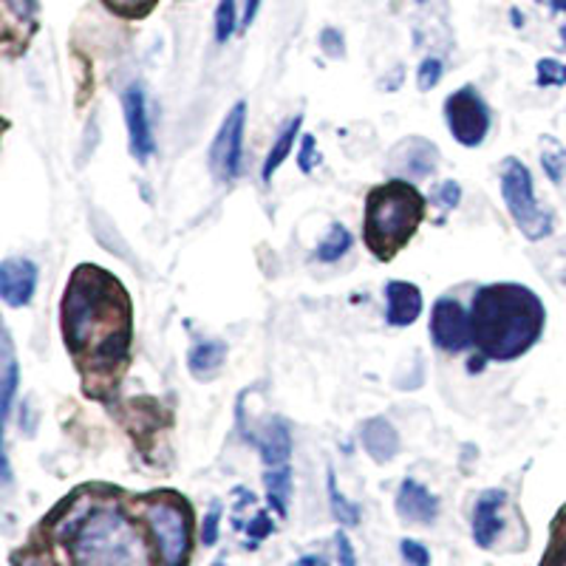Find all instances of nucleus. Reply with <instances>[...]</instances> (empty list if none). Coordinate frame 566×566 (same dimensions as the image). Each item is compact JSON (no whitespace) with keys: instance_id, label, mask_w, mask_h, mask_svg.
<instances>
[{"instance_id":"f257e3e1","label":"nucleus","mask_w":566,"mask_h":566,"mask_svg":"<svg viewBox=\"0 0 566 566\" xmlns=\"http://www.w3.org/2000/svg\"><path fill=\"white\" fill-rule=\"evenodd\" d=\"M60 332L85 397L108 399L134 348V303L123 281L97 264L74 266L60 301Z\"/></svg>"},{"instance_id":"f03ea898","label":"nucleus","mask_w":566,"mask_h":566,"mask_svg":"<svg viewBox=\"0 0 566 566\" xmlns=\"http://www.w3.org/2000/svg\"><path fill=\"white\" fill-rule=\"evenodd\" d=\"M52 538L69 555V566H156L159 549L119 493L80 488L52 518Z\"/></svg>"},{"instance_id":"7ed1b4c3","label":"nucleus","mask_w":566,"mask_h":566,"mask_svg":"<svg viewBox=\"0 0 566 566\" xmlns=\"http://www.w3.org/2000/svg\"><path fill=\"white\" fill-rule=\"evenodd\" d=\"M473 346L488 363H513L544 335L547 310L530 286L515 281L484 283L470 303Z\"/></svg>"},{"instance_id":"20e7f679","label":"nucleus","mask_w":566,"mask_h":566,"mask_svg":"<svg viewBox=\"0 0 566 566\" xmlns=\"http://www.w3.org/2000/svg\"><path fill=\"white\" fill-rule=\"evenodd\" d=\"M428 212V199L408 179H388L374 185L363 212V244L380 264H388L417 235Z\"/></svg>"},{"instance_id":"39448f33","label":"nucleus","mask_w":566,"mask_h":566,"mask_svg":"<svg viewBox=\"0 0 566 566\" xmlns=\"http://www.w3.org/2000/svg\"><path fill=\"white\" fill-rule=\"evenodd\" d=\"M142 524L148 527L154 547L165 566H187L193 553V510L174 490H154L136 499Z\"/></svg>"},{"instance_id":"423d86ee","label":"nucleus","mask_w":566,"mask_h":566,"mask_svg":"<svg viewBox=\"0 0 566 566\" xmlns=\"http://www.w3.org/2000/svg\"><path fill=\"white\" fill-rule=\"evenodd\" d=\"M499 187H502V199L507 207L510 219L522 230L527 241H544L553 235V212L541 210L535 199L533 174L522 159L507 156L499 168Z\"/></svg>"},{"instance_id":"0eeeda50","label":"nucleus","mask_w":566,"mask_h":566,"mask_svg":"<svg viewBox=\"0 0 566 566\" xmlns=\"http://www.w3.org/2000/svg\"><path fill=\"white\" fill-rule=\"evenodd\" d=\"M444 123L462 148H479L488 139L493 114L482 94L473 85H464L444 99Z\"/></svg>"},{"instance_id":"6e6552de","label":"nucleus","mask_w":566,"mask_h":566,"mask_svg":"<svg viewBox=\"0 0 566 566\" xmlns=\"http://www.w3.org/2000/svg\"><path fill=\"white\" fill-rule=\"evenodd\" d=\"M247 134V99H239L227 111L224 123L210 145V170L219 181H235L241 176Z\"/></svg>"},{"instance_id":"1a4fd4ad","label":"nucleus","mask_w":566,"mask_h":566,"mask_svg":"<svg viewBox=\"0 0 566 566\" xmlns=\"http://www.w3.org/2000/svg\"><path fill=\"white\" fill-rule=\"evenodd\" d=\"M431 343L444 354H462L473 346V326H470V312L464 310L457 297H439L431 310Z\"/></svg>"},{"instance_id":"9d476101","label":"nucleus","mask_w":566,"mask_h":566,"mask_svg":"<svg viewBox=\"0 0 566 566\" xmlns=\"http://www.w3.org/2000/svg\"><path fill=\"white\" fill-rule=\"evenodd\" d=\"M123 111L125 125H128V148L139 165H148L150 156L156 154L154 128H150L148 116V97H145V85L130 83L123 91Z\"/></svg>"},{"instance_id":"9b49d317","label":"nucleus","mask_w":566,"mask_h":566,"mask_svg":"<svg viewBox=\"0 0 566 566\" xmlns=\"http://www.w3.org/2000/svg\"><path fill=\"white\" fill-rule=\"evenodd\" d=\"M504 504H507V493L502 488L484 490L473 504L470 535L479 549H493L499 535L504 533Z\"/></svg>"},{"instance_id":"f8f14e48","label":"nucleus","mask_w":566,"mask_h":566,"mask_svg":"<svg viewBox=\"0 0 566 566\" xmlns=\"http://www.w3.org/2000/svg\"><path fill=\"white\" fill-rule=\"evenodd\" d=\"M40 270L29 258H7L0 264V301L7 303L9 310H23L29 306L38 292Z\"/></svg>"},{"instance_id":"ddd939ff","label":"nucleus","mask_w":566,"mask_h":566,"mask_svg":"<svg viewBox=\"0 0 566 566\" xmlns=\"http://www.w3.org/2000/svg\"><path fill=\"white\" fill-rule=\"evenodd\" d=\"M386 323L394 328H408L422 315V290L411 281L391 277L386 281Z\"/></svg>"},{"instance_id":"4468645a","label":"nucleus","mask_w":566,"mask_h":566,"mask_svg":"<svg viewBox=\"0 0 566 566\" xmlns=\"http://www.w3.org/2000/svg\"><path fill=\"white\" fill-rule=\"evenodd\" d=\"M394 507H397L399 518L408 524H422V527H428V524H433L439 518V499L422 482H417V479H406V482L399 484Z\"/></svg>"},{"instance_id":"2eb2a0df","label":"nucleus","mask_w":566,"mask_h":566,"mask_svg":"<svg viewBox=\"0 0 566 566\" xmlns=\"http://www.w3.org/2000/svg\"><path fill=\"white\" fill-rule=\"evenodd\" d=\"M394 168L406 179H428L439 168V148L422 136H411L394 148Z\"/></svg>"},{"instance_id":"dca6fc26","label":"nucleus","mask_w":566,"mask_h":566,"mask_svg":"<svg viewBox=\"0 0 566 566\" xmlns=\"http://www.w3.org/2000/svg\"><path fill=\"white\" fill-rule=\"evenodd\" d=\"M247 442L255 444L258 453H261V462L266 468H281V464H290L292 457V431L290 422L283 417H272L270 422L261 428L258 433H247Z\"/></svg>"},{"instance_id":"f3484780","label":"nucleus","mask_w":566,"mask_h":566,"mask_svg":"<svg viewBox=\"0 0 566 566\" xmlns=\"http://www.w3.org/2000/svg\"><path fill=\"white\" fill-rule=\"evenodd\" d=\"M360 442L363 451L377 464L391 462L399 453V433L386 417H371L360 424Z\"/></svg>"},{"instance_id":"a211bd4d","label":"nucleus","mask_w":566,"mask_h":566,"mask_svg":"<svg viewBox=\"0 0 566 566\" xmlns=\"http://www.w3.org/2000/svg\"><path fill=\"white\" fill-rule=\"evenodd\" d=\"M18 386H20L18 357H14L12 337H9V332H3V352H0V419H3V424H9V417H12Z\"/></svg>"},{"instance_id":"6ab92c4d","label":"nucleus","mask_w":566,"mask_h":566,"mask_svg":"<svg viewBox=\"0 0 566 566\" xmlns=\"http://www.w3.org/2000/svg\"><path fill=\"white\" fill-rule=\"evenodd\" d=\"M227 363V343L224 340H199L187 352V368L196 380H212Z\"/></svg>"},{"instance_id":"aec40b11","label":"nucleus","mask_w":566,"mask_h":566,"mask_svg":"<svg viewBox=\"0 0 566 566\" xmlns=\"http://www.w3.org/2000/svg\"><path fill=\"white\" fill-rule=\"evenodd\" d=\"M301 128H303V116L297 114L295 119H290V123H286V128L281 130V136L272 142L270 154H266L264 165H261V181H264V185H270L272 176L277 174V168H281L283 161L290 159V154L295 150V139L301 136Z\"/></svg>"},{"instance_id":"412c9836","label":"nucleus","mask_w":566,"mask_h":566,"mask_svg":"<svg viewBox=\"0 0 566 566\" xmlns=\"http://www.w3.org/2000/svg\"><path fill=\"white\" fill-rule=\"evenodd\" d=\"M264 488H266V502L275 510L281 518L290 513V499H292V468L281 464V468H266L264 473Z\"/></svg>"},{"instance_id":"4be33fe9","label":"nucleus","mask_w":566,"mask_h":566,"mask_svg":"<svg viewBox=\"0 0 566 566\" xmlns=\"http://www.w3.org/2000/svg\"><path fill=\"white\" fill-rule=\"evenodd\" d=\"M352 244L354 239H352V232H348V227L340 224V221H332L326 235H323V241L317 244L315 258L321 261V264H337L340 258L348 255Z\"/></svg>"},{"instance_id":"5701e85b","label":"nucleus","mask_w":566,"mask_h":566,"mask_svg":"<svg viewBox=\"0 0 566 566\" xmlns=\"http://www.w3.org/2000/svg\"><path fill=\"white\" fill-rule=\"evenodd\" d=\"M326 490H328V507H332L335 522L340 524V527H357V524H360V507H357L354 502H348L346 495L340 493L335 470L332 468H328L326 473Z\"/></svg>"},{"instance_id":"b1692460","label":"nucleus","mask_w":566,"mask_h":566,"mask_svg":"<svg viewBox=\"0 0 566 566\" xmlns=\"http://www.w3.org/2000/svg\"><path fill=\"white\" fill-rule=\"evenodd\" d=\"M538 566H566V504H560L553 524H549L547 549L541 555Z\"/></svg>"},{"instance_id":"393cba45","label":"nucleus","mask_w":566,"mask_h":566,"mask_svg":"<svg viewBox=\"0 0 566 566\" xmlns=\"http://www.w3.org/2000/svg\"><path fill=\"white\" fill-rule=\"evenodd\" d=\"M541 168L553 185H560L566 174V148L555 136H541Z\"/></svg>"},{"instance_id":"a878e982","label":"nucleus","mask_w":566,"mask_h":566,"mask_svg":"<svg viewBox=\"0 0 566 566\" xmlns=\"http://www.w3.org/2000/svg\"><path fill=\"white\" fill-rule=\"evenodd\" d=\"M535 83L544 88H560L566 85V63L555 57H541L535 63Z\"/></svg>"},{"instance_id":"bb28decb","label":"nucleus","mask_w":566,"mask_h":566,"mask_svg":"<svg viewBox=\"0 0 566 566\" xmlns=\"http://www.w3.org/2000/svg\"><path fill=\"white\" fill-rule=\"evenodd\" d=\"M239 29V12H235V0H221L216 9V43H227Z\"/></svg>"},{"instance_id":"cd10ccee","label":"nucleus","mask_w":566,"mask_h":566,"mask_svg":"<svg viewBox=\"0 0 566 566\" xmlns=\"http://www.w3.org/2000/svg\"><path fill=\"white\" fill-rule=\"evenodd\" d=\"M272 533H275V522H272V515L266 513V510H258V513L250 518V524H247V535H250L247 547L255 549L258 544H261L264 538H270Z\"/></svg>"},{"instance_id":"c85d7f7f","label":"nucleus","mask_w":566,"mask_h":566,"mask_svg":"<svg viewBox=\"0 0 566 566\" xmlns=\"http://www.w3.org/2000/svg\"><path fill=\"white\" fill-rule=\"evenodd\" d=\"M444 74V65L439 57H424L417 69V88L419 91H431L437 88L439 80Z\"/></svg>"},{"instance_id":"c756f323","label":"nucleus","mask_w":566,"mask_h":566,"mask_svg":"<svg viewBox=\"0 0 566 566\" xmlns=\"http://www.w3.org/2000/svg\"><path fill=\"white\" fill-rule=\"evenodd\" d=\"M103 3L123 18H145L156 7V0H103Z\"/></svg>"},{"instance_id":"7c9ffc66","label":"nucleus","mask_w":566,"mask_h":566,"mask_svg":"<svg viewBox=\"0 0 566 566\" xmlns=\"http://www.w3.org/2000/svg\"><path fill=\"white\" fill-rule=\"evenodd\" d=\"M321 165V154H317V142L312 134L301 136V145H297V168L303 174H312V170Z\"/></svg>"},{"instance_id":"2f4dec72","label":"nucleus","mask_w":566,"mask_h":566,"mask_svg":"<svg viewBox=\"0 0 566 566\" xmlns=\"http://www.w3.org/2000/svg\"><path fill=\"white\" fill-rule=\"evenodd\" d=\"M399 555H402L406 566H431V553H428V547L413 538L399 541Z\"/></svg>"},{"instance_id":"473e14b6","label":"nucleus","mask_w":566,"mask_h":566,"mask_svg":"<svg viewBox=\"0 0 566 566\" xmlns=\"http://www.w3.org/2000/svg\"><path fill=\"white\" fill-rule=\"evenodd\" d=\"M317 43H321V52L326 54L328 60H340L346 57V40H343V34L337 32V29H323L321 38H317Z\"/></svg>"},{"instance_id":"72a5a7b5","label":"nucleus","mask_w":566,"mask_h":566,"mask_svg":"<svg viewBox=\"0 0 566 566\" xmlns=\"http://www.w3.org/2000/svg\"><path fill=\"white\" fill-rule=\"evenodd\" d=\"M433 201H437V205H442V210H457V207L462 205V185L453 179H444L442 185L437 187Z\"/></svg>"},{"instance_id":"f704fd0d","label":"nucleus","mask_w":566,"mask_h":566,"mask_svg":"<svg viewBox=\"0 0 566 566\" xmlns=\"http://www.w3.org/2000/svg\"><path fill=\"white\" fill-rule=\"evenodd\" d=\"M219 524H221V502H212L207 510L205 522H201V544L212 547L219 541Z\"/></svg>"},{"instance_id":"c9c22d12","label":"nucleus","mask_w":566,"mask_h":566,"mask_svg":"<svg viewBox=\"0 0 566 566\" xmlns=\"http://www.w3.org/2000/svg\"><path fill=\"white\" fill-rule=\"evenodd\" d=\"M3 7L20 23H32L34 14H38V0H3Z\"/></svg>"},{"instance_id":"e433bc0d","label":"nucleus","mask_w":566,"mask_h":566,"mask_svg":"<svg viewBox=\"0 0 566 566\" xmlns=\"http://www.w3.org/2000/svg\"><path fill=\"white\" fill-rule=\"evenodd\" d=\"M335 544H337V564H340V566H357V553H354V544L348 541V535L343 533V530H337Z\"/></svg>"},{"instance_id":"4c0bfd02","label":"nucleus","mask_w":566,"mask_h":566,"mask_svg":"<svg viewBox=\"0 0 566 566\" xmlns=\"http://www.w3.org/2000/svg\"><path fill=\"white\" fill-rule=\"evenodd\" d=\"M258 9H261V0H244V18H241V27L250 29L258 18Z\"/></svg>"},{"instance_id":"58836bf2","label":"nucleus","mask_w":566,"mask_h":566,"mask_svg":"<svg viewBox=\"0 0 566 566\" xmlns=\"http://www.w3.org/2000/svg\"><path fill=\"white\" fill-rule=\"evenodd\" d=\"M295 566H328V560L321 558V555H303V558H297Z\"/></svg>"},{"instance_id":"ea45409f","label":"nucleus","mask_w":566,"mask_h":566,"mask_svg":"<svg viewBox=\"0 0 566 566\" xmlns=\"http://www.w3.org/2000/svg\"><path fill=\"white\" fill-rule=\"evenodd\" d=\"M555 12H566V0H555Z\"/></svg>"},{"instance_id":"a19ab883","label":"nucleus","mask_w":566,"mask_h":566,"mask_svg":"<svg viewBox=\"0 0 566 566\" xmlns=\"http://www.w3.org/2000/svg\"><path fill=\"white\" fill-rule=\"evenodd\" d=\"M210 566H227V564H224V560H221V558H219V560H212V564H210Z\"/></svg>"},{"instance_id":"79ce46f5","label":"nucleus","mask_w":566,"mask_h":566,"mask_svg":"<svg viewBox=\"0 0 566 566\" xmlns=\"http://www.w3.org/2000/svg\"><path fill=\"white\" fill-rule=\"evenodd\" d=\"M417 3H428V0H417Z\"/></svg>"}]
</instances>
